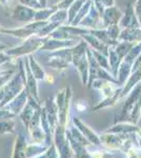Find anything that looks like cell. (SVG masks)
<instances>
[{"label": "cell", "mask_w": 141, "mask_h": 158, "mask_svg": "<svg viewBox=\"0 0 141 158\" xmlns=\"http://www.w3.org/2000/svg\"><path fill=\"white\" fill-rule=\"evenodd\" d=\"M0 3L3 4V6H4V4L6 3V0H0Z\"/></svg>", "instance_id": "cell-10"}, {"label": "cell", "mask_w": 141, "mask_h": 158, "mask_svg": "<svg viewBox=\"0 0 141 158\" xmlns=\"http://www.w3.org/2000/svg\"><path fill=\"white\" fill-rule=\"evenodd\" d=\"M120 17H121V13H120L119 10H117L116 7H109L103 16L104 25L106 27H110V25L117 24Z\"/></svg>", "instance_id": "cell-3"}, {"label": "cell", "mask_w": 141, "mask_h": 158, "mask_svg": "<svg viewBox=\"0 0 141 158\" xmlns=\"http://www.w3.org/2000/svg\"><path fill=\"white\" fill-rule=\"evenodd\" d=\"M74 41H68V40H64V41H58V40H48L44 42V45L40 48L39 50H54L59 47H66V45H72Z\"/></svg>", "instance_id": "cell-4"}, {"label": "cell", "mask_w": 141, "mask_h": 158, "mask_svg": "<svg viewBox=\"0 0 141 158\" xmlns=\"http://www.w3.org/2000/svg\"><path fill=\"white\" fill-rule=\"evenodd\" d=\"M43 40H45V38L40 37L38 39L37 37H29L27 40H24L23 44L20 45L18 48H14V49L7 50L6 54L10 56H20L24 54H29V53L33 52L35 50H38L42 47Z\"/></svg>", "instance_id": "cell-1"}, {"label": "cell", "mask_w": 141, "mask_h": 158, "mask_svg": "<svg viewBox=\"0 0 141 158\" xmlns=\"http://www.w3.org/2000/svg\"><path fill=\"white\" fill-rule=\"evenodd\" d=\"M6 44H2V43H0V51H2V50H6Z\"/></svg>", "instance_id": "cell-8"}, {"label": "cell", "mask_w": 141, "mask_h": 158, "mask_svg": "<svg viewBox=\"0 0 141 158\" xmlns=\"http://www.w3.org/2000/svg\"><path fill=\"white\" fill-rule=\"evenodd\" d=\"M10 57L11 56L10 55H6V54H3V53H0V64H1L2 62H4V61H7L10 59Z\"/></svg>", "instance_id": "cell-6"}, {"label": "cell", "mask_w": 141, "mask_h": 158, "mask_svg": "<svg viewBox=\"0 0 141 158\" xmlns=\"http://www.w3.org/2000/svg\"><path fill=\"white\" fill-rule=\"evenodd\" d=\"M39 1H40V4H41L42 6H45V0H39Z\"/></svg>", "instance_id": "cell-9"}, {"label": "cell", "mask_w": 141, "mask_h": 158, "mask_svg": "<svg viewBox=\"0 0 141 158\" xmlns=\"http://www.w3.org/2000/svg\"><path fill=\"white\" fill-rule=\"evenodd\" d=\"M35 14L36 11L34 9L27 7L25 6H18L14 9L12 16L18 21H31V20H34Z\"/></svg>", "instance_id": "cell-2"}, {"label": "cell", "mask_w": 141, "mask_h": 158, "mask_svg": "<svg viewBox=\"0 0 141 158\" xmlns=\"http://www.w3.org/2000/svg\"><path fill=\"white\" fill-rule=\"evenodd\" d=\"M102 2H103L106 6H114L115 4V1L114 0H102Z\"/></svg>", "instance_id": "cell-7"}, {"label": "cell", "mask_w": 141, "mask_h": 158, "mask_svg": "<svg viewBox=\"0 0 141 158\" xmlns=\"http://www.w3.org/2000/svg\"><path fill=\"white\" fill-rule=\"evenodd\" d=\"M21 3L25 4V6H29L32 7H35V9H41V4L40 2H38L37 0H20Z\"/></svg>", "instance_id": "cell-5"}, {"label": "cell", "mask_w": 141, "mask_h": 158, "mask_svg": "<svg viewBox=\"0 0 141 158\" xmlns=\"http://www.w3.org/2000/svg\"><path fill=\"white\" fill-rule=\"evenodd\" d=\"M0 31H1V27H0Z\"/></svg>", "instance_id": "cell-11"}]
</instances>
